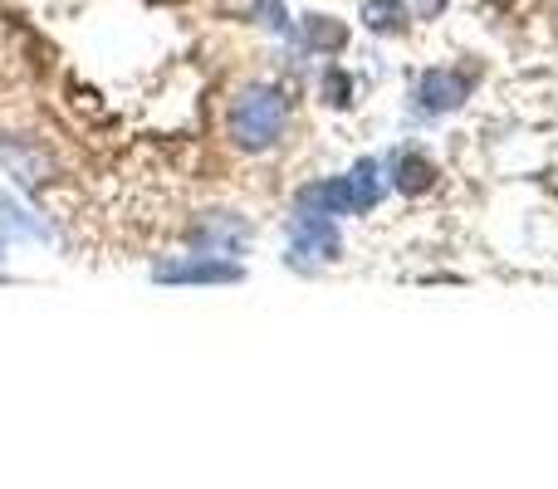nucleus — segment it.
Listing matches in <instances>:
<instances>
[{"mask_svg":"<svg viewBox=\"0 0 558 489\" xmlns=\"http://www.w3.org/2000/svg\"><path fill=\"white\" fill-rule=\"evenodd\" d=\"M284 123H289V98L279 94V88H265V84L245 88V94L231 103V118H226L231 137L241 147H251V152L275 147L279 137H284Z\"/></svg>","mask_w":558,"mask_h":489,"instance_id":"f257e3e1","label":"nucleus"},{"mask_svg":"<svg viewBox=\"0 0 558 489\" xmlns=\"http://www.w3.org/2000/svg\"><path fill=\"white\" fill-rule=\"evenodd\" d=\"M157 284H241L245 269L216 255H186V259H162L153 269Z\"/></svg>","mask_w":558,"mask_h":489,"instance_id":"f03ea898","label":"nucleus"},{"mask_svg":"<svg viewBox=\"0 0 558 489\" xmlns=\"http://www.w3.org/2000/svg\"><path fill=\"white\" fill-rule=\"evenodd\" d=\"M289 241H294V255L289 265H308V259H333L338 255V225L333 216H314V211H299L289 221Z\"/></svg>","mask_w":558,"mask_h":489,"instance_id":"7ed1b4c3","label":"nucleus"},{"mask_svg":"<svg viewBox=\"0 0 558 489\" xmlns=\"http://www.w3.org/2000/svg\"><path fill=\"white\" fill-rule=\"evenodd\" d=\"M416 98H422L426 113H456L471 98V78L456 74V69H426L422 84H416Z\"/></svg>","mask_w":558,"mask_h":489,"instance_id":"20e7f679","label":"nucleus"},{"mask_svg":"<svg viewBox=\"0 0 558 489\" xmlns=\"http://www.w3.org/2000/svg\"><path fill=\"white\" fill-rule=\"evenodd\" d=\"M299 211L314 216H357L353 211V192H348L343 176H328V182H314L299 192Z\"/></svg>","mask_w":558,"mask_h":489,"instance_id":"39448f33","label":"nucleus"},{"mask_svg":"<svg viewBox=\"0 0 558 489\" xmlns=\"http://www.w3.org/2000/svg\"><path fill=\"white\" fill-rule=\"evenodd\" d=\"M196 245H211L216 255H235L245 241H251V225L241 221V216H231V211H221V216H206L202 225H196V235H192Z\"/></svg>","mask_w":558,"mask_h":489,"instance_id":"423d86ee","label":"nucleus"},{"mask_svg":"<svg viewBox=\"0 0 558 489\" xmlns=\"http://www.w3.org/2000/svg\"><path fill=\"white\" fill-rule=\"evenodd\" d=\"M299 35H304V45L314 49V54H333V49L348 45V25L333 15H318V10H308L304 20H299Z\"/></svg>","mask_w":558,"mask_h":489,"instance_id":"0eeeda50","label":"nucleus"},{"mask_svg":"<svg viewBox=\"0 0 558 489\" xmlns=\"http://www.w3.org/2000/svg\"><path fill=\"white\" fill-rule=\"evenodd\" d=\"M343 182H348V192H353V211H373V206L383 201V192H387L383 162H373V157H363V162H357Z\"/></svg>","mask_w":558,"mask_h":489,"instance_id":"6e6552de","label":"nucleus"},{"mask_svg":"<svg viewBox=\"0 0 558 489\" xmlns=\"http://www.w3.org/2000/svg\"><path fill=\"white\" fill-rule=\"evenodd\" d=\"M392 176H397V192H407V196H422V192H432V186H436V167L426 162L422 152H402V157H397Z\"/></svg>","mask_w":558,"mask_h":489,"instance_id":"1a4fd4ad","label":"nucleus"},{"mask_svg":"<svg viewBox=\"0 0 558 489\" xmlns=\"http://www.w3.org/2000/svg\"><path fill=\"white\" fill-rule=\"evenodd\" d=\"M363 25L373 29V35H402V29L412 25V10H407L402 0H367Z\"/></svg>","mask_w":558,"mask_h":489,"instance_id":"9d476101","label":"nucleus"},{"mask_svg":"<svg viewBox=\"0 0 558 489\" xmlns=\"http://www.w3.org/2000/svg\"><path fill=\"white\" fill-rule=\"evenodd\" d=\"M0 162H5L10 172H25V182H45V176H49V162H45V157L29 152V147H20V152H15L5 137H0Z\"/></svg>","mask_w":558,"mask_h":489,"instance_id":"9b49d317","label":"nucleus"},{"mask_svg":"<svg viewBox=\"0 0 558 489\" xmlns=\"http://www.w3.org/2000/svg\"><path fill=\"white\" fill-rule=\"evenodd\" d=\"M324 103H333V108L353 103V98H348V74H343V69H328V74H324Z\"/></svg>","mask_w":558,"mask_h":489,"instance_id":"f8f14e48","label":"nucleus"},{"mask_svg":"<svg viewBox=\"0 0 558 489\" xmlns=\"http://www.w3.org/2000/svg\"><path fill=\"white\" fill-rule=\"evenodd\" d=\"M416 10H422V15H426V20H432V15H436V10H441V0H416Z\"/></svg>","mask_w":558,"mask_h":489,"instance_id":"ddd939ff","label":"nucleus"},{"mask_svg":"<svg viewBox=\"0 0 558 489\" xmlns=\"http://www.w3.org/2000/svg\"><path fill=\"white\" fill-rule=\"evenodd\" d=\"M495 5H510V0H495Z\"/></svg>","mask_w":558,"mask_h":489,"instance_id":"4468645a","label":"nucleus"}]
</instances>
